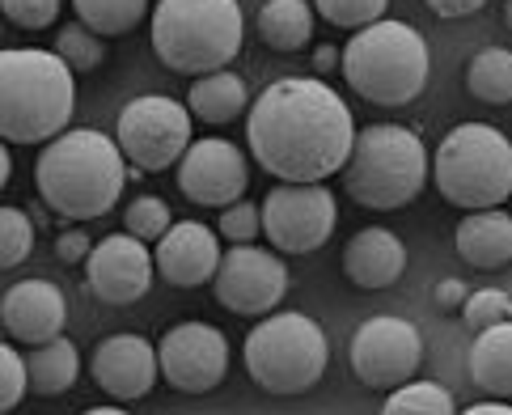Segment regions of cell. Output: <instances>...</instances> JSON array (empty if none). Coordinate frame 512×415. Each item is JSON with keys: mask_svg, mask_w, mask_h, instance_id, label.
<instances>
[{"mask_svg": "<svg viewBox=\"0 0 512 415\" xmlns=\"http://www.w3.org/2000/svg\"><path fill=\"white\" fill-rule=\"evenodd\" d=\"M246 144L254 161L280 183H326L352 157L356 123L326 81L284 77L254 98Z\"/></svg>", "mask_w": 512, "mask_h": 415, "instance_id": "6da1fadb", "label": "cell"}, {"mask_svg": "<svg viewBox=\"0 0 512 415\" xmlns=\"http://www.w3.org/2000/svg\"><path fill=\"white\" fill-rule=\"evenodd\" d=\"M119 140L94 128L60 132L43 144L39 166H34V183L51 212L64 221H98L106 216L127 187V166H123Z\"/></svg>", "mask_w": 512, "mask_h": 415, "instance_id": "7a4b0ae2", "label": "cell"}, {"mask_svg": "<svg viewBox=\"0 0 512 415\" xmlns=\"http://www.w3.org/2000/svg\"><path fill=\"white\" fill-rule=\"evenodd\" d=\"M72 106H77V81L56 51H0V140L5 144H47L68 128Z\"/></svg>", "mask_w": 512, "mask_h": 415, "instance_id": "3957f363", "label": "cell"}, {"mask_svg": "<svg viewBox=\"0 0 512 415\" xmlns=\"http://www.w3.org/2000/svg\"><path fill=\"white\" fill-rule=\"evenodd\" d=\"M339 68H343V81L352 85L364 102L407 106L424 94L432 56H428L424 34L415 26L394 22V17H377V22L360 26L352 39H347Z\"/></svg>", "mask_w": 512, "mask_h": 415, "instance_id": "277c9868", "label": "cell"}, {"mask_svg": "<svg viewBox=\"0 0 512 415\" xmlns=\"http://www.w3.org/2000/svg\"><path fill=\"white\" fill-rule=\"evenodd\" d=\"M246 17L237 0H157L153 51L170 72L204 77L237 60Z\"/></svg>", "mask_w": 512, "mask_h": 415, "instance_id": "5b68a950", "label": "cell"}, {"mask_svg": "<svg viewBox=\"0 0 512 415\" xmlns=\"http://www.w3.org/2000/svg\"><path fill=\"white\" fill-rule=\"evenodd\" d=\"M343 174V191L369 212L407 208L428 183V149L411 128L373 123L352 144Z\"/></svg>", "mask_w": 512, "mask_h": 415, "instance_id": "8992f818", "label": "cell"}, {"mask_svg": "<svg viewBox=\"0 0 512 415\" xmlns=\"http://www.w3.org/2000/svg\"><path fill=\"white\" fill-rule=\"evenodd\" d=\"M432 178L462 212L500 208L512 195V140L491 123H457L432 157Z\"/></svg>", "mask_w": 512, "mask_h": 415, "instance_id": "52a82bcc", "label": "cell"}, {"mask_svg": "<svg viewBox=\"0 0 512 415\" xmlns=\"http://www.w3.org/2000/svg\"><path fill=\"white\" fill-rule=\"evenodd\" d=\"M246 373L267 394H305L331 365V339L309 314H263L242 344Z\"/></svg>", "mask_w": 512, "mask_h": 415, "instance_id": "ba28073f", "label": "cell"}, {"mask_svg": "<svg viewBox=\"0 0 512 415\" xmlns=\"http://www.w3.org/2000/svg\"><path fill=\"white\" fill-rule=\"evenodd\" d=\"M115 140L123 157L132 161L140 174H161L178 166V157L191 144V111L187 102L166 98V94H144L132 98L119 111Z\"/></svg>", "mask_w": 512, "mask_h": 415, "instance_id": "9c48e42d", "label": "cell"}, {"mask_svg": "<svg viewBox=\"0 0 512 415\" xmlns=\"http://www.w3.org/2000/svg\"><path fill=\"white\" fill-rule=\"evenodd\" d=\"M263 233L284 255H314L331 242L339 204L326 183H280L263 200Z\"/></svg>", "mask_w": 512, "mask_h": 415, "instance_id": "30bf717a", "label": "cell"}, {"mask_svg": "<svg viewBox=\"0 0 512 415\" xmlns=\"http://www.w3.org/2000/svg\"><path fill=\"white\" fill-rule=\"evenodd\" d=\"M419 360H424V339H419L415 322L394 314H377L360 322L352 344H347V365H352L356 382L369 390H394L411 382Z\"/></svg>", "mask_w": 512, "mask_h": 415, "instance_id": "8fae6325", "label": "cell"}, {"mask_svg": "<svg viewBox=\"0 0 512 415\" xmlns=\"http://www.w3.org/2000/svg\"><path fill=\"white\" fill-rule=\"evenodd\" d=\"M212 293L237 318H263L288 293V267L280 263V255L259 250L254 242H233L212 276Z\"/></svg>", "mask_w": 512, "mask_h": 415, "instance_id": "7c38bea8", "label": "cell"}, {"mask_svg": "<svg viewBox=\"0 0 512 415\" xmlns=\"http://www.w3.org/2000/svg\"><path fill=\"white\" fill-rule=\"evenodd\" d=\"M161 377L182 394H208L229 373V339L212 322H178L157 344Z\"/></svg>", "mask_w": 512, "mask_h": 415, "instance_id": "4fadbf2b", "label": "cell"}, {"mask_svg": "<svg viewBox=\"0 0 512 415\" xmlns=\"http://www.w3.org/2000/svg\"><path fill=\"white\" fill-rule=\"evenodd\" d=\"M246 183H250V166H246V153L233 140H221V136L191 140L187 153L178 157V191L191 204L229 208L246 195Z\"/></svg>", "mask_w": 512, "mask_h": 415, "instance_id": "5bb4252c", "label": "cell"}, {"mask_svg": "<svg viewBox=\"0 0 512 415\" xmlns=\"http://www.w3.org/2000/svg\"><path fill=\"white\" fill-rule=\"evenodd\" d=\"M153 255L149 242L136 233H111L85 259V288L106 305H132L149 293L153 284Z\"/></svg>", "mask_w": 512, "mask_h": 415, "instance_id": "9a60e30c", "label": "cell"}, {"mask_svg": "<svg viewBox=\"0 0 512 415\" xmlns=\"http://www.w3.org/2000/svg\"><path fill=\"white\" fill-rule=\"evenodd\" d=\"M89 373H94V382L111 394V399L136 403L153 390L157 373H161L157 348L144 335H111L98 344L94 360H89Z\"/></svg>", "mask_w": 512, "mask_h": 415, "instance_id": "2e32d148", "label": "cell"}, {"mask_svg": "<svg viewBox=\"0 0 512 415\" xmlns=\"http://www.w3.org/2000/svg\"><path fill=\"white\" fill-rule=\"evenodd\" d=\"M157 272L174 288H199L221 267V233L204 221H174L157 238Z\"/></svg>", "mask_w": 512, "mask_h": 415, "instance_id": "e0dca14e", "label": "cell"}, {"mask_svg": "<svg viewBox=\"0 0 512 415\" xmlns=\"http://www.w3.org/2000/svg\"><path fill=\"white\" fill-rule=\"evenodd\" d=\"M0 322L13 339H22L30 348L47 344V339L64 335L68 301L51 280H22L5 288V297H0Z\"/></svg>", "mask_w": 512, "mask_h": 415, "instance_id": "ac0fdd59", "label": "cell"}, {"mask_svg": "<svg viewBox=\"0 0 512 415\" xmlns=\"http://www.w3.org/2000/svg\"><path fill=\"white\" fill-rule=\"evenodd\" d=\"M402 272H407V246H402L398 233L381 229V225L360 229L356 238L343 246V276L356 288L377 293V288L398 284Z\"/></svg>", "mask_w": 512, "mask_h": 415, "instance_id": "d6986e66", "label": "cell"}, {"mask_svg": "<svg viewBox=\"0 0 512 415\" xmlns=\"http://www.w3.org/2000/svg\"><path fill=\"white\" fill-rule=\"evenodd\" d=\"M457 255L479 272H496L512 263V216L504 208H474L457 225Z\"/></svg>", "mask_w": 512, "mask_h": 415, "instance_id": "ffe728a7", "label": "cell"}, {"mask_svg": "<svg viewBox=\"0 0 512 415\" xmlns=\"http://www.w3.org/2000/svg\"><path fill=\"white\" fill-rule=\"evenodd\" d=\"M470 382L491 399H512V318L479 331L470 348Z\"/></svg>", "mask_w": 512, "mask_h": 415, "instance_id": "44dd1931", "label": "cell"}, {"mask_svg": "<svg viewBox=\"0 0 512 415\" xmlns=\"http://www.w3.org/2000/svg\"><path fill=\"white\" fill-rule=\"evenodd\" d=\"M250 106V89L246 81L237 77L229 68H216V72H204V77H195L191 94H187V111L195 119L212 123V128H221V123H233Z\"/></svg>", "mask_w": 512, "mask_h": 415, "instance_id": "7402d4cb", "label": "cell"}, {"mask_svg": "<svg viewBox=\"0 0 512 415\" xmlns=\"http://www.w3.org/2000/svg\"><path fill=\"white\" fill-rule=\"evenodd\" d=\"M26 377H30V390L43 394V399H56V394L72 390L81 377V352L72 339L56 335L47 344H34V352L26 356Z\"/></svg>", "mask_w": 512, "mask_h": 415, "instance_id": "603a6c76", "label": "cell"}, {"mask_svg": "<svg viewBox=\"0 0 512 415\" xmlns=\"http://www.w3.org/2000/svg\"><path fill=\"white\" fill-rule=\"evenodd\" d=\"M259 39L271 51H301L314 39V9L305 0H267L259 9Z\"/></svg>", "mask_w": 512, "mask_h": 415, "instance_id": "cb8c5ba5", "label": "cell"}, {"mask_svg": "<svg viewBox=\"0 0 512 415\" xmlns=\"http://www.w3.org/2000/svg\"><path fill=\"white\" fill-rule=\"evenodd\" d=\"M466 89L487 106H508L512 102V51L483 47L466 68Z\"/></svg>", "mask_w": 512, "mask_h": 415, "instance_id": "d4e9b609", "label": "cell"}, {"mask_svg": "<svg viewBox=\"0 0 512 415\" xmlns=\"http://www.w3.org/2000/svg\"><path fill=\"white\" fill-rule=\"evenodd\" d=\"M77 9V22L98 30L102 39H115V34H127L144 22L149 13V0H72Z\"/></svg>", "mask_w": 512, "mask_h": 415, "instance_id": "484cf974", "label": "cell"}, {"mask_svg": "<svg viewBox=\"0 0 512 415\" xmlns=\"http://www.w3.org/2000/svg\"><path fill=\"white\" fill-rule=\"evenodd\" d=\"M457 403H453V394L445 386H436V382H402L390 390V399L381 403V411L386 415H449Z\"/></svg>", "mask_w": 512, "mask_h": 415, "instance_id": "4316f807", "label": "cell"}, {"mask_svg": "<svg viewBox=\"0 0 512 415\" xmlns=\"http://www.w3.org/2000/svg\"><path fill=\"white\" fill-rule=\"evenodd\" d=\"M56 56L72 68V72H94L102 60H106V43H102V34L98 30H89V26H64L56 34Z\"/></svg>", "mask_w": 512, "mask_h": 415, "instance_id": "83f0119b", "label": "cell"}, {"mask_svg": "<svg viewBox=\"0 0 512 415\" xmlns=\"http://www.w3.org/2000/svg\"><path fill=\"white\" fill-rule=\"evenodd\" d=\"M34 250V221L22 208L0 204V272L22 267Z\"/></svg>", "mask_w": 512, "mask_h": 415, "instance_id": "f1b7e54d", "label": "cell"}, {"mask_svg": "<svg viewBox=\"0 0 512 415\" xmlns=\"http://www.w3.org/2000/svg\"><path fill=\"white\" fill-rule=\"evenodd\" d=\"M123 225H127V233H136L140 242H157L161 233L174 225V216H170L161 195H140V200H132L123 208Z\"/></svg>", "mask_w": 512, "mask_h": 415, "instance_id": "f546056e", "label": "cell"}, {"mask_svg": "<svg viewBox=\"0 0 512 415\" xmlns=\"http://www.w3.org/2000/svg\"><path fill=\"white\" fill-rule=\"evenodd\" d=\"M386 5L390 0H314V9L326 17L331 26H343V30H360L386 17Z\"/></svg>", "mask_w": 512, "mask_h": 415, "instance_id": "4dcf8cb0", "label": "cell"}, {"mask_svg": "<svg viewBox=\"0 0 512 415\" xmlns=\"http://www.w3.org/2000/svg\"><path fill=\"white\" fill-rule=\"evenodd\" d=\"M462 314L470 322V331H483V327H496V322L512 318V301L504 288H479V293H466Z\"/></svg>", "mask_w": 512, "mask_h": 415, "instance_id": "1f68e13d", "label": "cell"}, {"mask_svg": "<svg viewBox=\"0 0 512 415\" xmlns=\"http://www.w3.org/2000/svg\"><path fill=\"white\" fill-rule=\"evenodd\" d=\"M26 390H30L26 360L17 356L13 344H5V339H0V415L13 411L17 403H22V399H26Z\"/></svg>", "mask_w": 512, "mask_h": 415, "instance_id": "d6a6232c", "label": "cell"}, {"mask_svg": "<svg viewBox=\"0 0 512 415\" xmlns=\"http://www.w3.org/2000/svg\"><path fill=\"white\" fill-rule=\"evenodd\" d=\"M60 5L64 0H0V13L26 30H47V26H56Z\"/></svg>", "mask_w": 512, "mask_h": 415, "instance_id": "836d02e7", "label": "cell"}, {"mask_svg": "<svg viewBox=\"0 0 512 415\" xmlns=\"http://www.w3.org/2000/svg\"><path fill=\"white\" fill-rule=\"evenodd\" d=\"M259 229H263V212L254 204L237 200V204L221 208V225H216V233H225V242H254Z\"/></svg>", "mask_w": 512, "mask_h": 415, "instance_id": "e575fe53", "label": "cell"}, {"mask_svg": "<svg viewBox=\"0 0 512 415\" xmlns=\"http://www.w3.org/2000/svg\"><path fill=\"white\" fill-rule=\"evenodd\" d=\"M89 233H60L56 238V255L64 259V263H85L89 259Z\"/></svg>", "mask_w": 512, "mask_h": 415, "instance_id": "d590c367", "label": "cell"}, {"mask_svg": "<svg viewBox=\"0 0 512 415\" xmlns=\"http://www.w3.org/2000/svg\"><path fill=\"white\" fill-rule=\"evenodd\" d=\"M487 5V0H428V9L436 17H470V13H479Z\"/></svg>", "mask_w": 512, "mask_h": 415, "instance_id": "8d00e7d4", "label": "cell"}, {"mask_svg": "<svg viewBox=\"0 0 512 415\" xmlns=\"http://www.w3.org/2000/svg\"><path fill=\"white\" fill-rule=\"evenodd\" d=\"M466 293H470V288L462 280H441V284H436V305H441V310H462Z\"/></svg>", "mask_w": 512, "mask_h": 415, "instance_id": "74e56055", "label": "cell"}, {"mask_svg": "<svg viewBox=\"0 0 512 415\" xmlns=\"http://www.w3.org/2000/svg\"><path fill=\"white\" fill-rule=\"evenodd\" d=\"M339 56H343V51H335V47H318L314 51V68L318 72H331V68H339Z\"/></svg>", "mask_w": 512, "mask_h": 415, "instance_id": "f35d334b", "label": "cell"}, {"mask_svg": "<svg viewBox=\"0 0 512 415\" xmlns=\"http://www.w3.org/2000/svg\"><path fill=\"white\" fill-rule=\"evenodd\" d=\"M470 415H512V403H474Z\"/></svg>", "mask_w": 512, "mask_h": 415, "instance_id": "ab89813d", "label": "cell"}, {"mask_svg": "<svg viewBox=\"0 0 512 415\" xmlns=\"http://www.w3.org/2000/svg\"><path fill=\"white\" fill-rule=\"evenodd\" d=\"M9 149H5V140H0V191H5V183H9Z\"/></svg>", "mask_w": 512, "mask_h": 415, "instance_id": "60d3db41", "label": "cell"}, {"mask_svg": "<svg viewBox=\"0 0 512 415\" xmlns=\"http://www.w3.org/2000/svg\"><path fill=\"white\" fill-rule=\"evenodd\" d=\"M89 415H123V407H94Z\"/></svg>", "mask_w": 512, "mask_h": 415, "instance_id": "b9f144b4", "label": "cell"}, {"mask_svg": "<svg viewBox=\"0 0 512 415\" xmlns=\"http://www.w3.org/2000/svg\"><path fill=\"white\" fill-rule=\"evenodd\" d=\"M504 22H508V30H512V0H508V5H504Z\"/></svg>", "mask_w": 512, "mask_h": 415, "instance_id": "7bdbcfd3", "label": "cell"}]
</instances>
